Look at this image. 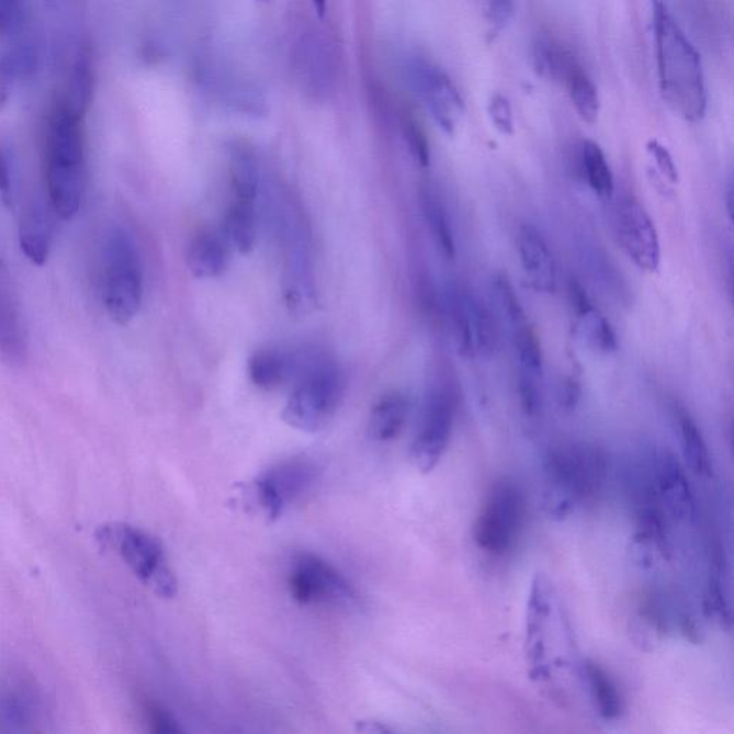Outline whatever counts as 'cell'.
<instances>
[{"mask_svg": "<svg viewBox=\"0 0 734 734\" xmlns=\"http://www.w3.org/2000/svg\"><path fill=\"white\" fill-rule=\"evenodd\" d=\"M458 405L460 394L449 379H438L429 386L410 447V461L422 474H429L441 462L451 441Z\"/></svg>", "mask_w": 734, "mask_h": 734, "instance_id": "9c48e42d", "label": "cell"}, {"mask_svg": "<svg viewBox=\"0 0 734 734\" xmlns=\"http://www.w3.org/2000/svg\"><path fill=\"white\" fill-rule=\"evenodd\" d=\"M494 302L498 310V320L516 353L518 381H544V358L540 339L532 327L530 317L511 282L505 274L494 278Z\"/></svg>", "mask_w": 734, "mask_h": 734, "instance_id": "7c38bea8", "label": "cell"}, {"mask_svg": "<svg viewBox=\"0 0 734 734\" xmlns=\"http://www.w3.org/2000/svg\"><path fill=\"white\" fill-rule=\"evenodd\" d=\"M289 590L302 606L325 605L354 607L359 594L353 584L321 556L313 553L294 555L289 572Z\"/></svg>", "mask_w": 734, "mask_h": 734, "instance_id": "8fae6325", "label": "cell"}, {"mask_svg": "<svg viewBox=\"0 0 734 734\" xmlns=\"http://www.w3.org/2000/svg\"><path fill=\"white\" fill-rule=\"evenodd\" d=\"M704 614L718 623L720 628L731 630L732 610L729 605L726 592L719 578L709 579L703 598Z\"/></svg>", "mask_w": 734, "mask_h": 734, "instance_id": "74e56055", "label": "cell"}, {"mask_svg": "<svg viewBox=\"0 0 734 734\" xmlns=\"http://www.w3.org/2000/svg\"><path fill=\"white\" fill-rule=\"evenodd\" d=\"M293 72L308 98L325 101L338 82V60L334 46L319 31H306L294 45Z\"/></svg>", "mask_w": 734, "mask_h": 734, "instance_id": "5bb4252c", "label": "cell"}, {"mask_svg": "<svg viewBox=\"0 0 734 734\" xmlns=\"http://www.w3.org/2000/svg\"><path fill=\"white\" fill-rule=\"evenodd\" d=\"M575 111L587 124H594L600 114V98L597 88L578 64H575L564 79Z\"/></svg>", "mask_w": 734, "mask_h": 734, "instance_id": "8d00e7d4", "label": "cell"}, {"mask_svg": "<svg viewBox=\"0 0 734 734\" xmlns=\"http://www.w3.org/2000/svg\"><path fill=\"white\" fill-rule=\"evenodd\" d=\"M658 82L667 105L689 123L708 110V90L700 56L664 0H652Z\"/></svg>", "mask_w": 734, "mask_h": 734, "instance_id": "6da1fadb", "label": "cell"}, {"mask_svg": "<svg viewBox=\"0 0 734 734\" xmlns=\"http://www.w3.org/2000/svg\"><path fill=\"white\" fill-rule=\"evenodd\" d=\"M676 419L679 425L681 452L686 465L696 475L709 476L712 474V458H710L709 447L699 425L685 409L676 410Z\"/></svg>", "mask_w": 734, "mask_h": 734, "instance_id": "4dcf8cb0", "label": "cell"}, {"mask_svg": "<svg viewBox=\"0 0 734 734\" xmlns=\"http://www.w3.org/2000/svg\"><path fill=\"white\" fill-rule=\"evenodd\" d=\"M27 338L8 269L0 261V360L11 368L26 362Z\"/></svg>", "mask_w": 734, "mask_h": 734, "instance_id": "ffe728a7", "label": "cell"}, {"mask_svg": "<svg viewBox=\"0 0 734 734\" xmlns=\"http://www.w3.org/2000/svg\"><path fill=\"white\" fill-rule=\"evenodd\" d=\"M23 0H0V36H8L22 25Z\"/></svg>", "mask_w": 734, "mask_h": 734, "instance_id": "b9f144b4", "label": "cell"}, {"mask_svg": "<svg viewBox=\"0 0 734 734\" xmlns=\"http://www.w3.org/2000/svg\"><path fill=\"white\" fill-rule=\"evenodd\" d=\"M732 193H733V187L729 185L726 197H727V214H729V217H731V219L733 218V207H732L733 195H732Z\"/></svg>", "mask_w": 734, "mask_h": 734, "instance_id": "7dc6e473", "label": "cell"}, {"mask_svg": "<svg viewBox=\"0 0 734 734\" xmlns=\"http://www.w3.org/2000/svg\"><path fill=\"white\" fill-rule=\"evenodd\" d=\"M12 191L11 163H9L7 153L0 147V199L7 204H11Z\"/></svg>", "mask_w": 734, "mask_h": 734, "instance_id": "f6af8a7d", "label": "cell"}, {"mask_svg": "<svg viewBox=\"0 0 734 734\" xmlns=\"http://www.w3.org/2000/svg\"><path fill=\"white\" fill-rule=\"evenodd\" d=\"M485 16L494 34L507 27L513 16V0H485Z\"/></svg>", "mask_w": 734, "mask_h": 734, "instance_id": "60d3db41", "label": "cell"}, {"mask_svg": "<svg viewBox=\"0 0 734 734\" xmlns=\"http://www.w3.org/2000/svg\"><path fill=\"white\" fill-rule=\"evenodd\" d=\"M97 541L124 561L135 577L156 596L174 598L179 591L162 542L151 532L126 522H108L98 528Z\"/></svg>", "mask_w": 734, "mask_h": 734, "instance_id": "8992f818", "label": "cell"}, {"mask_svg": "<svg viewBox=\"0 0 734 734\" xmlns=\"http://www.w3.org/2000/svg\"><path fill=\"white\" fill-rule=\"evenodd\" d=\"M44 2L50 9H59L67 4L68 0H44Z\"/></svg>", "mask_w": 734, "mask_h": 734, "instance_id": "c3c4849f", "label": "cell"}, {"mask_svg": "<svg viewBox=\"0 0 734 734\" xmlns=\"http://www.w3.org/2000/svg\"><path fill=\"white\" fill-rule=\"evenodd\" d=\"M554 594L549 578L537 574L532 579L527 610V656L531 675L541 680L549 677L546 666V629L553 614Z\"/></svg>", "mask_w": 734, "mask_h": 734, "instance_id": "ac0fdd59", "label": "cell"}, {"mask_svg": "<svg viewBox=\"0 0 734 734\" xmlns=\"http://www.w3.org/2000/svg\"><path fill=\"white\" fill-rule=\"evenodd\" d=\"M45 180L56 215L67 222L72 219L86 194V135L82 116L60 102L50 114L46 129Z\"/></svg>", "mask_w": 734, "mask_h": 734, "instance_id": "3957f363", "label": "cell"}, {"mask_svg": "<svg viewBox=\"0 0 734 734\" xmlns=\"http://www.w3.org/2000/svg\"><path fill=\"white\" fill-rule=\"evenodd\" d=\"M647 151L650 157L653 158L654 163H656L657 170L663 176V179L671 182V184H676V182L679 181V170H677L676 162L673 160L670 151H668L663 144L656 142V139H652V142L647 144Z\"/></svg>", "mask_w": 734, "mask_h": 734, "instance_id": "ab89813d", "label": "cell"}, {"mask_svg": "<svg viewBox=\"0 0 734 734\" xmlns=\"http://www.w3.org/2000/svg\"><path fill=\"white\" fill-rule=\"evenodd\" d=\"M609 474L606 452L588 443L551 449L544 462L542 509L553 521L572 517L601 493Z\"/></svg>", "mask_w": 734, "mask_h": 734, "instance_id": "7a4b0ae2", "label": "cell"}, {"mask_svg": "<svg viewBox=\"0 0 734 734\" xmlns=\"http://www.w3.org/2000/svg\"><path fill=\"white\" fill-rule=\"evenodd\" d=\"M579 396H581V389H579L578 383L573 381V379H567V381L561 385L558 394L561 408H564L565 410H574L575 406L578 405Z\"/></svg>", "mask_w": 734, "mask_h": 734, "instance_id": "bcb514c9", "label": "cell"}, {"mask_svg": "<svg viewBox=\"0 0 734 734\" xmlns=\"http://www.w3.org/2000/svg\"><path fill=\"white\" fill-rule=\"evenodd\" d=\"M39 703L35 693L22 682H8L0 689V718L15 729H23L36 720Z\"/></svg>", "mask_w": 734, "mask_h": 734, "instance_id": "d6a6232c", "label": "cell"}, {"mask_svg": "<svg viewBox=\"0 0 734 734\" xmlns=\"http://www.w3.org/2000/svg\"><path fill=\"white\" fill-rule=\"evenodd\" d=\"M224 238L227 245L241 255H249L257 241V214L255 203L234 199L224 215Z\"/></svg>", "mask_w": 734, "mask_h": 734, "instance_id": "f1b7e54d", "label": "cell"}, {"mask_svg": "<svg viewBox=\"0 0 734 734\" xmlns=\"http://www.w3.org/2000/svg\"><path fill=\"white\" fill-rule=\"evenodd\" d=\"M313 4H315L316 11L320 16L325 15L327 0H313Z\"/></svg>", "mask_w": 734, "mask_h": 734, "instance_id": "681fc988", "label": "cell"}, {"mask_svg": "<svg viewBox=\"0 0 734 734\" xmlns=\"http://www.w3.org/2000/svg\"><path fill=\"white\" fill-rule=\"evenodd\" d=\"M445 313L458 352L466 359H490L501 343V323L470 289L448 287Z\"/></svg>", "mask_w": 734, "mask_h": 734, "instance_id": "ba28073f", "label": "cell"}, {"mask_svg": "<svg viewBox=\"0 0 734 734\" xmlns=\"http://www.w3.org/2000/svg\"><path fill=\"white\" fill-rule=\"evenodd\" d=\"M204 79L218 93L224 104L241 114L259 116L266 111V101L255 83L223 67L203 68Z\"/></svg>", "mask_w": 734, "mask_h": 734, "instance_id": "7402d4cb", "label": "cell"}, {"mask_svg": "<svg viewBox=\"0 0 734 734\" xmlns=\"http://www.w3.org/2000/svg\"><path fill=\"white\" fill-rule=\"evenodd\" d=\"M143 293L137 245L125 228H111L102 247V297L108 315L116 325H129L142 308Z\"/></svg>", "mask_w": 734, "mask_h": 734, "instance_id": "5b68a950", "label": "cell"}, {"mask_svg": "<svg viewBox=\"0 0 734 734\" xmlns=\"http://www.w3.org/2000/svg\"><path fill=\"white\" fill-rule=\"evenodd\" d=\"M517 250L528 284L537 293L553 294L556 290V266L542 233L532 224H523L518 230Z\"/></svg>", "mask_w": 734, "mask_h": 734, "instance_id": "d6986e66", "label": "cell"}, {"mask_svg": "<svg viewBox=\"0 0 734 734\" xmlns=\"http://www.w3.org/2000/svg\"><path fill=\"white\" fill-rule=\"evenodd\" d=\"M308 359V358H307ZM279 349L257 350L249 360L252 385L263 391H274L286 383L294 373H301L307 362Z\"/></svg>", "mask_w": 734, "mask_h": 734, "instance_id": "cb8c5ba5", "label": "cell"}, {"mask_svg": "<svg viewBox=\"0 0 734 734\" xmlns=\"http://www.w3.org/2000/svg\"><path fill=\"white\" fill-rule=\"evenodd\" d=\"M526 501L522 490L513 481L502 478L490 486L476 518L475 544L484 553L502 556L513 549L520 537Z\"/></svg>", "mask_w": 734, "mask_h": 734, "instance_id": "30bf717a", "label": "cell"}, {"mask_svg": "<svg viewBox=\"0 0 734 734\" xmlns=\"http://www.w3.org/2000/svg\"><path fill=\"white\" fill-rule=\"evenodd\" d=\"M584 676H586L594 704L600 716L606 720H616L623 712V700L617 689L614 680L609 673L592 660L584 663Z\"/></svg>", "mask_w": 734, "mask_h": 734, "instance_id": "e575fe53", "label": "cell"}, {"mask_svg": "<svg viewBox=\"0 0 734 734\" xmlns=\"http://www.w3.org/2000/svg\"><path fill=\"white\" fill-rule=\"evenodd\" d=\"M53 240V228L45 208L39 204H32L26 208L19 228V242L26 259L36 266H44L48 260Z\"/></svg>", "mask_w": 734, "mask_h": 734, "instance_id": "4316f807", "label": "cell"}, {"mask_svg": "<svg viewBox=\"0 0 734 734\" xmlns=\"http://www.w3.org/2000/svg\"><path fill=\"white\" fill-rule=\"evenodd\" d=\"M408 71L416 95L427 106L434 123L447 134H455L464 118L465 105L445 71L424 58L410 60Z\"/></svg>", "mask_w": 734, "mask_h": 734, "instance_id": "9a60e30c", "label": "cell"}, {"mask_svg": "<svg viewBox=\"0 0 734 734\" xmlns=\"http://www.w3.org/2000/svg\"><path fill=\"white\" fill-rule=\"evenodd\" d=\"M263 2H268V0H263Z\"/></svg>", "mask_w": 734, "mask_h": 734, "instance_id": "f907efd6", "label": "cell"}, {"mask_svg": "<svg viewBox=\"0 0 734 734\" xmlns=\"http://www.w3.org/2000/svg\"><path fill=\"white\" fill-rule=\"evenodd\" d=\"M345 394L346 377L339 364L325 357L308 358L282 419L302 432H319L338 414Z\"/></svg>", "mask_w": 734, "mask_h": 734, "instance_id": "277c9868", "label": "cell"}, {"mask_svg": "<svg viewBox=\"0 0 734 734\" xmlns=\"http://www.w3.org/2000/svg\"><path fill=\"white\" fill-rule=\"evenodd\" d=\"M148 720L153 726L154 732L158 733H179L181 729L179 722L167 713L166 710L157 708V705H149Z\"/></svg>", "mask_w": 734, "mask_h": 734, "instance_id": "ee69618b", "label": "cell"}, {"mask_svg": "<svg viewBox=\"0 0 734 734\" xmlns=\"http://www.w3.org/2000/svg\"><path fill=\"white\" fill-rule=\"evenodd\" d=\"M420 207H422L424 218L427 222L430 236H432L438 250L447 259H455L456 241L453 233L451 218L443 205L441 199L430 189H424L420 193Z\"/></svg>", "mask_w": 734, "mask_h": 734, "instance_id": "1f68e13d", "label": "cell"}, {"mask_svg": "<svg viewBox=\"0 0 734 734\" xmlns=\"http://www.w3.org/2000/svg\"><path fill=\"white\" fill-rule=\"evenodd\" d=\"M616 230L631 263L645 273L660 268L662 245L656 226L637 199L624 197L616 210Z\"/></svg>", "mask_w": 734, "mask_h": 734, "instance_id": "2e32d148", "label": "cell"}, {"mask_svg": "<svg viewBox=\"0 0 734 734\" xmlns=\"http://www.w3.org/2000/svg\"><path fill=\"white\" fill-rule=\"evenodd\" d=\"M93 95H95V69H93L90 48L83 46L75 56L68 93L60 104L67 106L74 114L86 118L92 105Z\"/></svg>", "mask_w": 734, "mask_h": 734, "instance_id": "83f0119b", "label": "cell"}, {"mask_svg": "<svg viewBox=\"0 0 734 734\" xmlns=\"http://www.w3.org/2000/svg\"><path fill=\"white\" fill-rule=\"evenodd\" d=\"M280 238L283 242V297L289 312L306 316L315 310L319 298L313 270L310 238L296 207L284 205L279 212Z\"/></svg>", "mask_w": 734, "mask_h": 734, "instance_id": "52a82bcc", "label": "cell"}, {"mask_svg": "<svg viewBox=\"0 0 734 734\" xmlns=\"http://www.w3.org/2000/svg\"><path fill=\"white\" fill-rule=\"evenodd\" d=\"M579 171L594 194L601 199H611L614 194V176L600 145L588 139L581 144Z\"/></svg>", "mask_w": 734, "mask_h": 734, "instance_id": "836d02e7", "label": "cell"}, {"mask_svg": "<svg viewBox=\"0 0 734 734\" xmlns=\"http://www.w3.org/2000/svg\"><path fill=\"white\" fill-rule=\"evenodd\" d=\"M227 149L234 197L255 203L260 189V162L255 148L245 142H233Z\"/></svg>", "mask_w": 734, "mask_h": 734, "instance_id": "d4e9b609", "label": "cell"}, {"mask_svg": "<svg viewBox=\"0 0 734 734\" xmlns=\"http://www.w3.org/2000/svg\"><path fill=\"white\" fill-rule=\"evenodd\" d=\"M187 266L195 279H217L226 273L228 245L226 238L213 230H200L189 245Z\"/></svg>", "mask_w": 734, "mask_h": 734, "instance_id": "603a6c76", "label": "cell"}, {"mask_svg": "<svg viewBox=\"0 0 734 734\" xmlns=\"http://www.w3.org/2000/svg\"><path fill=\"white\" fill-rule=\"evenodd\" d=\"M652 475L658 501L668 520L695 522L698 516L693 489L675 453L660 451L652 456Z\"/></svg>", "mask_w": 734, "mask_h": 734, "instance_id": "e0dca14e", "label": "cell"}, {"mask_svg": "<svg viewBox=\"0 0 734 734\" xmlns=\"http://www.w3.org/2000/svg\"><path fill=\"white\" fill-rule=\"evenodd\" d=\"M532 63L538 75L549 81L564 82L569 69L577 64L572 55L546 37H538L532 48Z\"/></svg>", "mask_w": 734, "mask_h": 734, "instance_id": "d590c367", "label": "cell"}, {"mask_svg": "<svg viewBox=\"0 0 734 734\" xmlns=\"http://www.w3.org/2000/svg\"><path fill=\"white\" fill-rule=\"evenodd\" d=\"M317 475L319 470L308 458H290L252 479L247 495L269 521H275L312 488Z\"/></svg>", "mask_w": 734, "mask_h": 734, "instance_id": "4fadbf2b", "label": "cell"}, {"mask_svg": "<svg viewBox=\"0 0 734 734\" xmlns=\"http://www.w3.org/2000/svg\"><path fill=\"white\" fill-rule=\"evenodd\" d=\"M405 138L415 161L420 167L427 168L430 162V153L427 137H425L422 129L414 123H408L405 126Z\"/></svg>", "mask_w": 734, "mask_h": 734, "instance_id": "7bdbcfd3", "label": "cell"}, {"mask_svg": "<svg viewBox=\"0 0 734 734\" xmlns=\"http://www.w3.org/2000/svg\"><path fill=\"white\" fill-rule=\"evenodd\" d=\"M410 402L400 392H387L373 406L369 418V434L377 442L394 441L408 422Z\"/></svg>", "mask_w": 734, "mask_h": 734, "instance_id": "484cf974", "label": "cell"}, {"mask_svg": "<svg viewBox=\"0 0 734 734\" xmlns=\"http://www.w3.org/2000/svg\"><path fill=\"white\" fill-rule=\"evenodd\" d=\"M488 114L495 128H497L499 133L505 135L513 134L516 124H513L512 108L507 98L501 95V93H495V95L490 98Z\"/></svg>", "mask_w": 734, "mask_h": 734, "instance_id": "f35d334b", "label": "cell"}, {"mask_svg": "<svg viewBox=\"0 0 734 734\" xmlns=\"http://www.w3.org/2000/svg\"><path fill=\"white\" fill-rule=\"evenodd\" d=\"M569 302L574 310L575 335L584 346L598 354H610L617 350V336L610 321L584 292L578 283L569 284Z\"/></svg>", "mask_w": 734, "mask_h": 734, "instance_id": "44dd1931", "label": "cell"}, {"mask_svg": "<svg viewBox=\"0 0 734 734\" xmlns=\"http://www.w3.org/2000/svg\"><path fill=\"white\" fill-rule=\"evenodd\" d=\"M37 68L35 49L19 45L0 55V111L9 104L19 82L32 77Z\"/></svg>", "mask_w": 734, "mask_h": 734, "instance_id": "f546056e", "label": "cell"}]
</instances>
